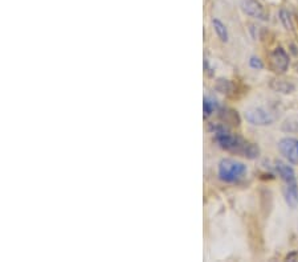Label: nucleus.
I'll use <instances>...</instances> for the list:
<instances>
[{"label":"nucleus","instance_id":"1","mask_svg":"<svg viewBox=\"0 0 298 262\" xmlns=\"http://www.w3.org/2000/svg\"><path fill=\"white\" fill-rule=\"evenodd\" d=\"M215 138L219 146L223 150L232 152V154L240 155L244 158L255 159L259 156L260 150L259 147L256 146L255 143H251L247 139L241 138L240 135H235L229 132L225 128L216 126L215 128Z\"/></svg>","mask_w":298,"mask_h":262},{"label":"nucleus","instance_id":"2","mask_svg":"<svg viewBox=\"0 0 298 262\" xmlns=\"http://www.w3.org/2000/svg\"><path fill=\"white\" fill-rule=\"evenodd\" d=\"M276 170L285 183L284 193H285L287 204L291 208H296L298 205V183L295 170L289 164L281 162V160L276 162Z\"/></svg>","mask_w":298,"mask_h":262},{"label":"nucleus","instance_id":"3","mask_svg":"<svg viewBox=\"0 0 298 262\" xmlns=\"http://www.w3.org/2000/svg\"><path fill=\"white\" fill-rule=\"evenodd\" d=\"M245 172H247V166L235 159H223L217 167L219 179L225 183H235L244 176Z\"/></svg>","mask_w":298,"mask_h":262},{"label":"nucleus","instance_id":"4","mask_svg":"<svg viewBox=\"0 0 298 262\" xmlns=\"http://www.w3.org/2000/svg\"><path fill=\"white\" fill-rule=\"evenodd\" d=\"M244 117L249 124L255 125V126H268V125L273 124V121H275V117L272 116L271 113H268L267 110L261 108L249 109L244 113Z\"/></svg>","mask_w":298,"mask_h":262},{"label":"nucleus","instance_id":"5","mask_svg":"<svg viewBox=\"0 0 298 262\" xmlns=\"http://www.w3.org/2000/svg\"><path fill=\"white\" fill-rule=\"evenodd\" d=\"M279 150L288 162L298 164V139L283 138L279 142Z\"/></svg>","mask_w":298,"mask_h":262},{"label":"nucleus","instance_id":"6","mask_svg":"<svg viewBox=\"0 0 298 262\" xmlns=\"http://www.w3.org/2000/svg\"><path fill=\"white\" fill-rule=\"evenodd\" d=\"M269 60H271V66L272 69L275 70L276 73H285L288 70V66H289V56L285 50L279 46L276 48L273 52L269 56Z\"/></svg>","mask_w":298,"mask_h":262},{"label":"nucleus","instance_id":"7","mask_svg":"<svg viewBox=\"0 0 298 262\" xmlns=\"http://www.w3.org/2000/svg\"><path fill=\"white\" fill-rule=\"evenodd\" d=\"M241 7L244 9V12L247 15L255 17L259 20H267L268 13L265 11V8L257 1V0H243Z\"/></svg>","mask_w":298,"mask_h":262},{"label":"nucleus","instance_id":"8","mask_svg":"<svg viewBox=\"0 0 298 262\" xmlns=\"http://www.w3.org/2000/svg\"><path fill=\"white\" fill-rule=\"evenodd\" d=\"M212 25L215 32H216L217 37H219L223 43H227V41H228V31H227V28H225L224 24L221 23L219 19H213Z\"/></svg>","mask_w":298,"mask_h":262},{"label":"nucleus","instance_id":"9","mask_svg":"<svg viewBox=\"0 0 298 262\" xmlns=\"http://www.w3.org/2000/svg\"><path fill=\"white\" fill-rule=\"evenodd\" d=\"M216 108V101H213L212 98H209V97H204V100H203V110H204V117L211 116Z\"/></svg>","mask_w":298,"mask_h":262},{"label":"nucleus","instance_id":"10","mask_svg":"<svg viewBox=\"0 0 298 262\" xmlns=\"http://www.w3.org/2000/svg\"><path fill=\"white\" fill-rule=\"evenodd\" d=\"M276 84H277V86H272V88H275L277 92L291 93L292 90L295 89V86L292 85V84H289V82H285V81H281V80L276 81Z\"/></svg>","mask_w":298,"mask_h":262},{"label":"nucleus","instance_id":"11","mask_svg":"<svg viewBox=\"0 0 298 262\" xmlns=\"http://www.w3.org/2000/svg\"><path fill=\"white\" fill-rule=\"evenodd\" d=\"M280 15H281V21H283V23H284L285 28H287V29H292L291 16H289V13H288V12L285 11V9H283Z\"/></svg>","mask_w":298,"mask_h":262},{"label":"nucleus","instance_id":"12","mask_svg":"<svg viewBox=\"0 0 298 262\" xmlns=\"http://www.w3.org/2000/svg\"><path fill=\"white\" fill-rule=\"evenodd\" d=\"M249 65L253 68V69H263L264 68V64L261 62V60H260L259 57H251V60H249Z\"/></svg>","mask_w":298,"mask_h":262}]
</instances>
